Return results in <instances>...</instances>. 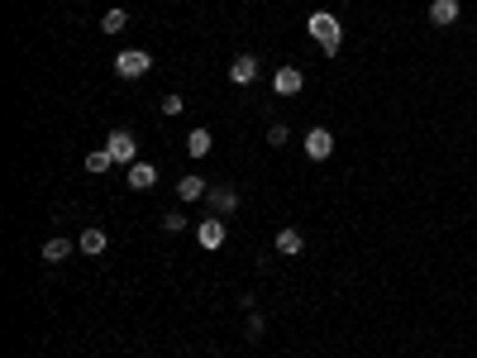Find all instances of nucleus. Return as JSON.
<instances>
[{
    "mask_svg": "<svg viewBox=\"0 0 477 358\" xmlns=\"http://www.w3.org/2000/svg\"><path fill=\"white\" fill-rule=\"evenodd\" d=\"M454 19H458V0H434V5H429V24L449 29Z\"/></svg>",
    "mask_w": 477,
    "mask_h": 358,
    "instance_id": "11",
    "label": "nucleus"
},
{
    "mask_svg": "<svg viewBox=\"0 0 477 358\" xmlns=\"http://www.w3.org/2000/svg\"><path fill=\"white\" fill-rule=\"evenodd\" d=\"M206 205H210V210H215V215H234V210H238V191L234 187H229V182H220V187H210L206 191Z\"/></svg>",
    "mask_w": 477,
    "mask_h": 358,
    "instance_id": "3",
    "label": "nucleus"
},
{
    "mask_svg": "<svg viewBox=\"0 0 477 358\" xmlns=\"http://www.w3.org/2000/svg\"><path fill=\"white\" fill-rule=\"evenodd\" d=\"M334 153V134L325 125H315V129H305V158H315V163H325V158Z\"/></svg>",
    "mask_w": 477,
    "mask_h": 358,
    "instance_id": "6",
    "label": "nucleus"
},
{
    "mask_svg": "<svg viewBox=\"0 0 477 358\" xmlns=\"http://www.w3.org/2000/svg\"><path fill=\"white\" fill-rule=\"evenodd\" d=\"M187 153L191 158H206L210 153V129H191V134H187Z\"/></svg>",
    "mask_w": 477,
    "mask_h": 358,
    "instance_id": "13",
    "label": "nucleus"
},
{
    "mask_svg": "<svg viewBox=\"0 0 477 358\" xmlns=\"http://www.w3.org/2000/svg\"><path fill=\"white\" fill-rule=\"evenodd\" d=\"M196 239H201V249H224V239H229V230H224V220L220 215H210V220H201L196 225Z\"/></svg>",
    "mask_w": 477,
    "mask_h": 358,
    "instance_id": "5",
    "label": "nucleus"
},
{
    "mask_svg": "<svg viewBox=\"0 0 477 358\" xmlns=\"http://www.w3.org/2000/svg\"><path fill=\"white\" fill-rule=\"evenodd\" d=\"M272 91L277 96H301L305 91V72L301 67H277V72H272Z\"/></svg>",
    "mask_w": 477,
    "mask_h": 358,
    "instance_id": "4",
    "label": "nucleus"
},
{
    "mask_svg": "<svg viewBox=\"0 0 477 358\" xmlns=\"http://www.w3.org/2000/svg\"><path fill=\"white\" fill-rule=\"evenodd\" d=\"M301 249H305V234L301 230H291V225H286V230H277V253H282V258H296Z\"/></svg>",
    "mask_w": 477,
    "mask_h": 358,
    "instance_id": "10",
    "label": "nucleus"
},
{
    "mask_svg": "<svg viewBox=\"0 0 477 358\" xmlns=\"http://www.w3.org/2000/svg\"><path fill=\"white\" fill-rule=\"evenodd\" d=\"M153 72V58L143 53V48H125L120 58H115V77H125V81H139Z\"/></svg>",
    "mask_w": 477,
    "mask_h": 358,
    "instance_id": "2",
    "label": "nucleus"
},
{
    "mask_svg": "<svg viewBox=\"0 0 477 358\" xmlns=\"http://www.w3.org/2000/svg\"><path fill=\"white\" fill-rule=\"evenodd\" d=\"M206 177H182V182H177V196H182V201H206Z\"/></svg>",
    "mask_w": 477,
    "mask_h": 358,
    "instance_id": "12",
    "label": "nucleus"
},
{
    "mask_svg": "<svg viewBox=\"0 0 477 358\" xmlns=\"http://www.w3.org/2000/svg\"><path fill=\"white\" fill-rule=\"evenodd\" d=\"M77 249L81 253H105V230H81Z\"/></svg>",
    "mask_w": 477,
    "mask_h": 358,
    "instance_id": "14",
    "label": "nucleus"
},
{
    "mask_svg": "<svg viewBox=\"0 0 477 358\" xmlns=\"http://www.w3.org/2000/svg\"><path fill=\"white\" fill-rule=\"evenodd\" d=\"M110 148H91V153H86V172H110Z\"/></svg>",
    "mask_w": 477,
    "mask_h": 358,
    "instance_id": "17",
    "label": "nucleus"
},
{
    "mask_svg": "<svg viewBox=\"0 0 477 358\" xmlns=\"http://www.w3.org/2000/svg\"><path fill=\"white\" fill-rule=\"evenodd\" d=\"M129 187L134 191H153L158 187V168H153V163H129Z\"/></svg>",
    "mask_w": 477,
    "mask_h": 358,
    "instance_id": "9",
    "label": "nucleus"
},
{
    "mask_svg": "<svg viewBox=\"0 0 477 358\" xmlns=\"http://www.w3.org/2000/svg\"><path fill=\"white\" fill-rule=\"evenodd\" d=\"M182 225H187V220H182V210H167V215H162V230H167V234H177Z\"/></svg>",
    "mask_w": 477,
    "mask_h": 358,
    "instance_id": "20",
    "label": "nucleus"
},
{
    "mask_svg": "<svg viewBox=\"0 0 477 358\" xmlns=\"http://www.w3.org/2000/svg\"><path fill=\"white\" fill-rule=\"evenodd\" d=\"M182 110H187V106H182V96H162V115H182Z\"/></svg>",
    "mask_w": 477,
    "mask_h": 358,
    "instance_id": "19",
    "label": "nucleus"
},
{
    "mask_svg": "<svg viewBox=\"0 0 477 358\" xmlns=\"http://www.w3.org/2000/svg\"><path fill=\"white\" fill-rule=\"evenodd\" d=\"M129 24V10H120V5H115V10H105V19H100V29L105 34H120Z\"/></svg>",
    "mask_w": 477,
    "mask_h": 358,
    "instance_id": "16",
    "label": "nucleus"
},
{
    "mask_svg": "<svg viewBox=\"0 0 477 358\" xmlns=\"http://www.w3.org/2000/svg\"><path fill=\"white\" fill-rule=\"evenodd\" d=\"M63 258H72V244H67V239H48L43 244V263H63Z\"/></svg>",
    "mask_w": 477,
    "mask_h": 358,
    "instance_id": "15",
    "label": "nucleus"
},
{
    "mask_svg": "<svg viewBox=\"0 0 477 358\" xmlns=\"http://www.w3.org/2000/svg\"><path fill=\"white\" fill-rule=\"evenodd\" d=\"M253 77H258V58L253 53H238L234 63H229V81H234V86H248Z\"/></svg>",
    "mask_w": 477,
    "mask_h": 358,
    "instance_id": "8",
    "label": "nucleus"
},
{
    "mask_svg": "<svg viewBox=\"0 0 477 358\" xmlns=\"http://www.w3.org/2000/svg\"><path fill=\"white\" fill-rule=\"evenodd\" d=\"M105 148H110V158L115 163H139V148H134V134L129 129H110V139H105Z\"/></svg>",
    "mask_w": 477,
    "mask_h": 358,
    "instance_id": "7",
    "label": "nucleus"
},
{
    "mask_svg": "<svg viewBox=\"0 0 477 358\" xmlns=\"http://www.w3.org/2000/svg\"><path fill=\"white\" fill-rule=\"evenodd\" d=\"M286 139H291V129H286V125H268V143H272V148H282Z\"/></svg>",
    "mask_w": 477,
    "mask_h": 358,
    "instance_id": "18",
    "label": "nucleus"
},
{
    "mask_svg": "<svg viewBox=\"0 0 477 358\" xmlns=\"http://www.w3.org/2000/svg\"><path fill=\"white\" fill-rule=\"evenodd\" d=\"M310 34L320 39V48H325L330 58L339 53V48H344V24H339L334 15H310Z\"/></svg>",
    "mask_w": 477,
    "mask_h": 358,
    "instance_id": "1",
    "label": "nucleus"
}]
</instances>
